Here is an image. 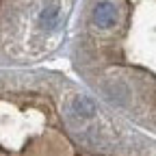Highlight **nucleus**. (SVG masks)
I'll use <instances>...</instances> for the list:
<instances>
[{
	"label": "nucleus",
	"instance_id": "obj_3",
	"mask_svg": "<svg viewBox=\"0 0 156 156\" xmlns=\"http://www.w3.org/2000/svg\"><path fill=\"white\" fill-rule=\"evenodd\" d=\"M39 20H41V26H46V28H54L56 22H58V7H54V5L46 7V9L41 11V15H39Z\"/></svg>",
	"mask_w": 156,
	"mask_h": 156
},
{
	"label": "nucleus",
	"instance_id": "obj_2",
	"mask_svg": "<svg viewBox=\"0 0 156 156\" xmlns=\"http://www.w3.org/2000/svg\"><path fill=\"white\" fill-rule=\"evenodd\" d=\"M72 108L76 111V115H80V117H91L95 113L93 102L89 100V98H85V95H76L74 102H72Z\"/></svg>",
	"mask_w": 156,
	"mask_h": 156
},
{
	"label": "nucleus",
	"instance_id": "obj_1",
	"mask_svg": "<svg viewBox=\"0 0 156 156\" xmlns=\"http://www.w3.org/2000/svg\"><path fill=\"white\" fill-rule=\"evenodd\" d=\"M117 20V9L113 2L108 0H102L93 7V24L100 26V28H111Z\"/></svg>",
	"mask_w": 156,
	"mask_h": 156
}]
</instances>
